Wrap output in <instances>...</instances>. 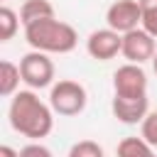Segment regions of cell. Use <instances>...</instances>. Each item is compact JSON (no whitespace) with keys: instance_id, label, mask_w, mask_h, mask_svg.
I'll return each mask as SVG.
<instances>
[{"instance_id":"cell-1","label":"cell","mask_w":157,"mask_h":157,"mask_svg":"<svg viewBox=\"0 0 157 157\" xmlns=\"http://www.w3.org/2000/svg\"><path fill=\"white\" fill-rule=\"evenodd\" d=\"M7 118H10L12 130L29 137L32 142L47 137L54 130V110L52 105L39 101L34 91H17L10 101Z\"/></svg>"},{"instance_id":"cell-2","label":"cell","mask_w":157,"mask_h":157,"mask_svg":"<svg viewBox=\"0 0 157 157\" xmlns=\"http://www.w3.org/2000/svg\"><path fill=\"white\" fill-rule=\"evenodd\" d=\"M25 39L34 52H44V54H69L78 44L76 29L69 22L56 20V17H47V20H37L27 25Z\"/></svg>"},{"instance_id":"cell-3","label":"cell","mask_w":157,"mask_h":157,"mask_svg":"<svg viewBox=\"0 0 157 157\" xmlns=\"http://www.w3.org/2000/svg\"><path fill=\"white\" fill-rule=\"evenodd\" d=\"M86 103H88V93H86V88L78 81L61 78L49 91V105H52V110L59 113V115H64V118H74V115L83 113Z\"/></svg>"},{"instance_id":"cell-4","label":"cell","mask_w":157,"mask_h":157,"mask_svg":"<svg viewBox=\"0 0 157 157\" xmlns=\"http://www.w3.org/2000/svg\"><path fill=\"white\" fill-rule=\"evenodd\" d=\"M113 96L115 98H147V74L140 64H123L113 74Z\"/></svg>"},{"instance_id":"cell-5","label":"cell","mask_w":157,"mask_h":157,"mask_svg":"<svg viewBox=\"0 0 157 157\" xmlns=\"http://www.w3.org/2000/svg\"><path fill=\"white\" fill-rule=\"evenodd\" d=\"M20 74H22V81L29 86V88H47V86H54V64L49 59V54L44 52H29L20 59Z\"/></svg>"},{"instance_id":"cell-6","label":"cell","mask_w":157,"mask_h":157,"mask_svg":"<svg viewBox=\"0 0 157 157\" xmlns=\"http://www.w3.org/2000/svg\"><path fill=\"white\" fill-rule=\"evenodd\" d=\"M105 22L118 34H128L142 25V12L137 0H115L105 10Z\"/></svg>"},{"instance_id":"cell-7","label":"cell","mask_w":157,"mask_h":157,"mask_svg":"<svg viewBox=\"0 0 157 157\" xmlns=\"http://www.w3.org/2000/svg\"><path fill=\"white\" fill-rule=\"evenodd\" d=\"M86 52L96 61H110L123 52V34H118L110 27L93 29L86 39Z\"/></svg>"},{"instance_id":"cell-8","label":"cell","mask_w":157,"mask_h":157,"mask_svg":"<svg viewBox=\"0 0 157 157\" xmlns=\"http://www.w3.org/2000/svg\"><path fill=\"white\" fill-rule=\"evenodd\" d=\"M128 64H145V61H152L155 54H157V44H155V37L150 32H145L142 27L123 34V52H120Z\"/></svg>"},{"instance_id":"cell-9","label":"cell","mask_w":157,"mask_h":157,"mask_svg":"<svg viewBox=\"0 0 157 157\" xmlns=\"http://www.w3.org/2000/svg\"><path fill=\"white\" fill-rule=\"evenodd\" d=\"M110 110L113 115L125 123V125H135V123H142L150 113V98H132V101H125V98H115L113 96V103H110Z\"/></svg>"},{"instance_id":"cell-10","label":"cell","mask_w":157,"mask_h":157,"mask_svg":"<svg viewBox=\"0 0 157 157\" xmlns=\"http://www.w3.org/2000/svg\"><path fill=\"white\" fill-rule=\"evenodd\" d=\"M47 17H54V5L49 0H25L22 7H20V22L22 27L37 22V20H47Z\"/></svg>"},{"instance_id":"cell-11","label":"cell","mask_w":157,"mask_h":157,"mask_svg":"<svg viewBox=\"0 0 157 157\" xmlns=\"http://www.w3.org/2000/svg\"><path fill=\"white\" fill-rule=\"evenodd\" d=\"M22 81V74H20V64H12V61H0V93L5 98H12L17 93V86Z\"/></svg>"},{"instance_id":"cell-12","label":"cell","mask_w":157,"mask_h":157,"mask_svg":"<svg viewBox=\"0 0 157 157\" xmlns=\"http://www.w3.org/2000/svg\"><path fill=\"white\" fill-rule=\"evenodd\" d=\"M118 157H157L155 147L142 137H125L118 142Z\"/></svg>"},{"instance_id":"cell-13","label":"cell","mask_w":157,"mask_h":157,"mask_svg":"<svg viewBox=\"0 0 157 157\" xmlns=\"http://www.w3.org/2000/svg\"><path fill=\"white\" fill-rule=\"evenodd\" d=\"M17 29H20V15L12 7L2 5L0 7V42H10Z\"/></svg>"},{"instance_id":"cell-14","label":"cell","mask_w":157,"mask_h":157,"mask_svg":"<svg viewBox=\"0 0 157 157\" xmlns=\"http://www.w3.org/2000/svg\"><path fill=\"white\" fill-rule=\"evenodd\" d=\"M137 2H140V12H142L140 27L157 39V0H137Z\"/></svg>"},{"instance_id":"cell-15","label":"cell","mask_w":157,"mask_h":157,"mask_svg":"<svg viewBox=\"0 0 157 157\" xmlns=\"http://www.w3.org/2000/svg\"><path fill=\"white\" fill-rule=\"evenodd\" d=\"M69 157H103V147L93 140H78L71 145Z\"/></svg>"},{"instance_id":"cell-16","label":"cell","mask_w":157,"mask_h":157,"mask_svg":"<svg viewBox=\"0 0 157 157\" xmlns=\"http://www.w3.org/2000/svg\"><path fill=\"white\" fill-rule=\"evenodd\" d=\"M140 137H142L147 145L157 147V110L147 113V118L140 123Z\"/></svg>"},{"instance_id":"cell-17","label":"cell","mask_w":157,"mask_h":157,"mask_svg":"<svg viewBox=\"0 0 157 157\" xmlns=\"http://www.w3.org/2000/svg\"><path fill=\"white\" fill-rule=\"evenodd\" d=\"M20 157H54L49 147H44L42 142H29L20 150Z\"/></svg>"},{"instance_id":"cell-18","label":"cell","mask_w":157,"mask_h":157,"mask_svg":"<svg viewBox=\"0 0 157 157\" xmlns=\"http://www.w3.org/2000/svg\"><path fill=\"white\" fill-rule=\"evenodd\" d=\"M0 157H20V150H12L10 145H2L0 147Z\"/></svg>"},{"instance_id":"cell-19","label":"cell","mask_w":157,"mask_h":157,"mask_svg":"<svg viewBox=\"0 0 157 157\" xmlns=\"http://www.w3.org/2000/svg\"><path fill=\"white\" fill-rule=\"evenodd\" d=\"M152 69H155V74H157V54H155V59H152Z\"/></svg>"}]
</instances>
